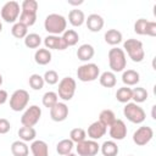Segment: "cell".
Instances as JSON below:
<instances>
[{"label": "cell", "mask_w": 156, "mask_h": 156, "mask_svg": "<svg viewBox=\"0 0 156 156\" xmlns=\"http://www.w3.org/2000/svg\"><path fill=\"white\" fill-rule=\"evenodd\" d=\"M154 136V130L151 127H147V126H143V127H139L134 134H133V141L134 144L139 145V146H144L146 145L147 143H150V140L152 139Z\"/></svg>", "instance_id": "cell-12"}, {"label": "cell", "mask_w": 156, "mask_h": 156, "mask_svg": "<svg viewBox=\"0 0 156 156\" xmlns=\"http://www.w3.org/2000/svg\"><path fill=\"white\" fill-rule=\"evenodd\" d=\"M11 129V124L6 118H0V134H6Z\"/></svg>", "instance_id": "cell-41"}, {"label": "cell", "mask_w": 156, "mask_h": 156, "mask_svg": "<svg viewBox=\"0 0 156 156\" xmlns=\"http://www.w3.org/2000/svg\"><path fill=\"white\" fill-rule=\"evenodd\" d=\"M2 30V24H1V22H0V32Z\"/></svg>", "instance_id": "cell-46"}, {"label": "cell", "mask_w": 156, "mask_h": 156, "mask_svg": "<svg viewBox=\"0 0 156 156\" xmlns=\"http://www.w3.org/2000/svg\"><path fill=\"white\" fill-rule=\"evenodd\" d=\"M66 156H77V155H76V154H72V152H71V154H68V155H66Z\"/></svg>", "instance_id": "cell-45"}, {"label": "cell", "mask_w": 156, "mask_h": 156, "mask_svg": "<svg viewBox=\"0 0 156 156\" xmlns=\"http://www.w3.org/2000/svg\"><path fill=\"white\" fill-rule=\"evenodd\" d=\"M72 150H73V141L71 139H62L56 145V151L61 156H66V155L71 154Z\"/></svg>", "instance_id": "cell-28"}, {"label": "cell", "mask_w": 156, "mask_h": 156, "mask_svg": "<svg viewBox=\"0 0 156 156\" xmlns=\"http://www.w3.org/2000/svg\"><path fill=\"white\" fill-rule=\"evenodd\" d=\"M40 117H41V108L37 105H32L22 115L21 123L22 126H26V127H33L39 122Z\"/></svg>", "instance_id": "cell-10"}, {"label": "cell", "mask_w": 156, "mask_h": 156, "mask_svg": "<svg viewBox=\"0 0 156 156\" xmlns=\"http://www.w3.org/2000/svg\"><path fill=\"white\" fill-rule=\"evenodd\" d=\"M43 78H44V82L48 83L49 85H54V84H56V83L58 82V74H57V72L54 71V69L46 71V72L44 73Z\"/></svg>", "instance_id": "cell-38"}, {"label": "cell", "mask_w": 156, "mask_h": 156, "mask_svg": "<svg viewBox=\"0 0 156 156\" xmlns=\"http://www.w3.org/2000/svg\"><path fill=\"white\" fill-rule=\"evenodd\" d=\"M41 44V38L37 33H29L24 38V45L29 49H37Z\"/></svg>", "instance_id": "cell-34"}, {"label": "cell", "mask_w": 156, "mask_h": 156, "mask_svg": "<svg viewBox=\"0 0 156 156\" xmlns=\"http://www.w3.org/2000/svg\"><path fill=\"white\" fill-rule=\"evenodd\" d=\"M11 152L13 156H28V145L22 140H16L11 144Z\"/></svg>", "instance_id": "cell-23"}, {"label": "cell", "mask_w": 156, "mask_h": 156, "mask_svg": "<svg viewBox=\"0 0 156 156\" xmlns=\"http://www.w3.org/2000/svg\"><path fill=\"white\" fill-rule=\"evenodd\" d=\"M94 54H95V50H94V48L90 44H83L77 50V57H78V60L84 61V62H88L89 60H91L93 56H94Z\"/></svg>", "instance_id": "cell-19"}, {"label": "cell", "mask_w": 156, "mask_h": 156, "mask_svg": "<svg viewBox=\"0 0 156 156\" xmlns=\"http://www.w3.org/2000/svg\"><path fill=\"white\" fill-rule=\"evenodd\" d=\"M50 117L54 122H62L68 117V106L65 102H57L50 108Z\"/></svg>", "instance_id": "cell-14"}, {"label": "cell", "mask_w": 156, "mask_h": 156, "mask_svg": "<svg viewBox=\"0 0 156 156\" xmlns=\"http://www.w3.org/2000/svg\"><path fill=\"white\" fill-rule=\"evenodd\" d=\"M100 150L104 156H117L118 154V146L113 140H106L100 146Z\"/></svg>", "instance_id": "cell-26"}, {"label": "cell", "mask_w": 156, "mask_h": 156, "mask_svg": "<svg viewBox=\"0 0 156 156\" xmlns=\"http://www.w3.org/2000/svg\"><path fill=\"white\" fill-rule=\"evenodd\" d=\"M76 88H77V84H76V80L72 78V77H65L60 80L58 83V88H57V95L65 100V101H69L74 93H76Z\"/></svg>", "instance_id": "cell-7"}, {"label": "cell", "mask_w": 156, "mask_h": 156, "mask_svg": "<svg viewBox=\"0 0 156 156\" xmlns=\"http://www.w3.org/2000/svg\"><path fill=\"white\" fill-rule=\"evenodd\" d=\"M129 156H133V155H129Z\"/></svg>", "instance_id": "cell-47"}, {"label": "cell", "mask_w": 156, "mask_h": 156, "mask_svg": "<svg viewBox=\"0 0 156 156\" xmlns=\"http://www.w3.org/2000/svg\"><path fill=\"white\" fill-rule=\"evenodd\" d=\"M69 5H80V4H83V0H79V1H72V0H68L67 1Z\"/></svg>", "instance_id": "cell-43"}, {"label": "cell", "mask_w": 156, "mask_h": 156, "mask_svg": "<svg viewBox=\"0 0 156 156\" xmlns=\"http://www.w3.org/2000/svg\"><path fill=\"white\" fill-rule=\"evenodd\" d=\"M123 115L129 122L135 124L143 123L146 118V113L143 110V107H140L135 102H127L126 106L123 107Z\"/></svg>", "instance_id": "cell-5"}, {"label": "cell", "mask_w": 156, "mask_h": 156, "mask_svg": "<svg viewBox=\"0 0 156 156\" xmlns=\"http://www.w3.org/2000/svg\"><path fill=\"white\" fill-rule=\"evenodd\" d=\"M146 24H147V20L145 18H139L135 23H134V32L139 35H145V29H146Z\"/></svg>", "instance_id": "cell-39"}, {"label": "cell", "mask_w": 156, "mask_h": 156, "mask_svg": "<svg viewBox=\"0 0 156 156\" xmlns=\"http://www.w3.org/2000/svg\"><path fill=\"white\" fill-rule=\"evenodd\" d=\"M116 99L122 102V104H127L132 100V89L128 87H122L119 89H117L116 91Z\"/></svg>", "instance_id": "cell-33"}, {"label": "cell", "mask_w": 156, "mask_h": 156, "mask_svg": "<svg viewBox=\"0 0 156 156\" xmlns=\"http://www.w3.org/2000/svg\"><path fill=\"white\" fill-rule=\"evenodd\" d=\"M145 35H150V37H155L156 35V22L147 21L146 29H145Z\"/></svg>", "instance_id": "cell-40"}, {"label": "cell", "mask_w": 156, "mask_h": 156, "mask_svg": "<svg viewBox=\"0 0 156 156\" xmlns=\"http://www.w3.org/2000/svg\"><path fill=\"white\" fill-rule=\"evenodd\" d=\"M115 119H116V116H115L113 111L112 110H108V108L102 110L100 112V115H99V122H101L106 128L110 127L115 122Z\"/></svg>", "instance_id": "cell-30"}, {"label": "cell", "mask_w": 156, "mask_h": 156, "mask_svg": "<svg viewBox=\"0 0 156 156\" xmlns=\"http://www.w3.org/2000/svg\"><path fill=\"white\" fill-rule=\"evenodd\" d=\"M41 101H43V105H44L45 107L51 108L54 105H56V104L58 102V95H57V93H55V91H46V93L43 95Z\"/></svg>", "instance_id": "cell-35"}, {"label": "cell", "mask_w": 156, "mask_h": 156, "mask_svg": "<svg viewBox=\"0 0 156 156\" xmlns=\"http://www.w3.org/2000/svg\"><path fill=\"white\" fill-rule=\"evenodd\" d=\"M105 41L110 45H118L122 41V33L117 29H107L105 35Z\"/></svg>", "instance_id": "cell-27"}, {"label": "cell", "mask_w": 156, "mask_h": 156, "mask_svg": "<svg viewBox=\"0 0 156 156\" xmlns=\"http://www.w3.org/2000/svg\"><path fill=\"white\" fill-rule=\"evenodd\" d=\"M67 21L62 15L50 13L44 21V28L50 35H60L66 30Z\"/></svg>", "instance_id": "cell-1"}, {"label": "cell", "mask_w": 156, "mask_h": 156, "mask_svg": "<svg viewBox=\"0 0 156 156\" xmlns=\"http://www.w3.org/2000/svg\"><path fill=\"white\" fill-rule=\"evenodd\" d=\"M123 49L127 51L129 58L133 62H141L145 57V51L143 48V43L138 39H127L123 43Z\"/></svg>", "instance_id": "cell-3"}, {"label": "cell", "mask_w": 156, "mask_h": 156, "mask_svg": "<svg viewBox=\"0 0 156 156\" xmlns=\"http://www.w3.org/2000/svg\"><path fill=\"white\" fill-rule=\"evenodd\" d=\"M11 33H12V35H13L15 38H17V39L26 38L27 34H28V27L24 26V24L21 23V22H16V23L12 26V28H11Z\"/></svg>", "instance_id": "cell-32"}, {"label": "cell", "mask_w": 156, "mask_h": 156, "mask_svg": "<svg viewBox=\"0 0 156 156\" xmlns=\"http://www.w3.org/2000/svg\"><path fill=\"white\" fill-rule=\"evenodd\" d=\"M110 136L113 140H123L127 136V126L122 119H115L110 126Z\"/></svg>", "instance_id": "cell-13"}, {"label": "cell", "mask_w": 156, "mask_h": 156, "mask_svg": "<svg viewBox=\"0 0 156 156\" xmlns=\"http://www.w3.org/2000/svg\"><path fill=\"white\" fill-rule=\"evenodd\" d=\"M99 82L105 88H113L117 83V79H116V76L113 72L106 71V72L101 73V76H99Z\"/></svg>", "instance_id": "cell-25"}, {"label": "cell", "mask_w": 156, "mask_h": 156, "mask_svg": "<svg viewBox=\"0 0 156 156\" xmlns=\"http://www.w3.org/2000/svg\"><path fill=\"white\" fill-rule=\"evenodd\" d=\"M106 129H107V128H106L101 122L95 121V122H93V123L88 127V136H89L91 140H99V139H101V138L105 135Z\"/></svg>", "instance_id": "cell-15"}, {"label": "cell", "mask_w": 156, "mask_h": 156, "mask_svg": "<svg viewBox=\"0 0 156 156\" xmlns=\"http://www.w3.org/2000/svg\"><path fill=\"white\" fill-rule=\"evenodd\" d=\"M147 96H149V94H147L146 89L143 87H136V88L132 89V100H134L135 104L144 102L147 99Z\"/></svg>", "instance_id": "cell-31"}, {"label": "cell", "mask_w": 156, "mask_h": 156, "mask_svg": "<svg viewBox=\"0 0 156 156\" xmlns=\"http://www.w3.org/2000/svg\"><path fill=\"white\" fill-rule=\"evenodd\" d=\"M44 45L46 49H54V50H65L67 49V45L65 44L63 39L60 35H48L44 39Z\"/></svg>", "instance_id": "cell-17"}, {"label": "cell", "mask_w": 156, "mask_h": 156, "mask_svg": "<svg viewBox=\"0 0 156 156\" xmlns=\"http://www.w3.org/2000/svg\"><path fill=\"white\" fill-rule=\"evenodd\" d=\"M68 22L73 26V27H80L84 22H85V15L82 10L74 9L71 10L68 13Z\"/></svg>", "instance_id": "cell-20"}, {"label": "cell", "mask_w": 156, "mask_h": 156, "mask_svg": "<svg viewBox=\"0 0 156 156\" xmlns=\"http://www.w3.org/2000/svg\"><path fill=\"white\" fill-rule=\"evenodd\" d=\"M139 80H140V76L134 69H127L122 73V82L123 84H126V87L135 85L139 83Z\"/></svg>", "instance_id": "cell-21"}, {"label": "cell", "mask_w": 156, "mask_h": 156, "mask_svg": "<svg viewBox=\"0 0 156 156\" xmlns=\"http://www.w3.org/2000/svg\"><path fill=\"white\" fill-rule=\"evenodd\" d=\"M20 4L17 1H7L1 7V18L7 23H13L20 16Z\"/></svg>", "instance_id": "cell-9"}, {"label": "cell", "mask_w": 156, "mask_h": 156, "mask_svg": "<svg viewBox=\"0 0 156 156\" xmlns=\"http://www.w3.org/2000/svg\"><path fill=\"white\" fill-rule=\"evenodd\" d=\"M30 151L33 156H49V146L44 140H33Z\"/></svg>", "instance_id": "cell-18"}, {"label": "cell", "mask_w": 156, "mask_h": 156, "mask_svg": "<svg viewBox=\"0 0 156 156\" xmlns=\"http://www.w3.org/2000/svg\"><path fill=\"white\" fill-rule=\"evenodd\" d=\"M78 156H95L100 151V145L95 140H83L76 146Z\"/></svg>", "instance_id": "cell-11"}, {"label": "cell", "mask_w": 156, "mask_h": 156, "mask_svg": "<svg viewBox=\"0 0 156 156\" xmlns=\"http://www.w3.org/2000/svg\"><path fill=\"white\" fill-rule=\"evenodd\" d=\"M85 138H87V133L83 128H73L69 132V139L76 144L85 140Z\"/></svg>", "instance_id": "cell-37"}, {"label": "cell", "mask_w": 156, "mask_h": 156, "mask_svg": "<svg viewBox=\"0 0 156 156\" xmlns=\"http://www.w3.org/2000/svg\"><path fill=\"white\" fill-rule=\"evenodd\" d=\"M61 38L63 39V41L67 45V48L76 45L78 43V40H79V35H78V33L74 29H66L62 33V37Z\"/></svg>", "instance_id": "cell-29"}, {"label": "cell", "mask_w": 156, "mask_h": 156, "mask_svg": "<svg viewBox=\"0 0 156 156\" xmlns=\"http://www.w3.org/2000/svg\"><path fill=\"white\" fill-rule=\"evenodd\" d=\"M28 83H29V87H30L33 90H40V89H43V87H44V84H45L44 78H43L40 74H37V73H34V74H32V76L29 77Z\"/></svg>", "instance_id": "cell-36"}, {"label": "cell", "mask_w": 156, "mask_h": 156, "mask_svg": "<svg viewBox=\"0 0 156 156\" xmlns=\"http://www.w3.org/2000/svg\"><path fill=\"white\" fill-rule=\"evenodd\" d=\"M100 76V68L96 63H84L78 67L77 77L80 82H93Z\"/></svg>", "instance_id": "cell-6"}, {"label": "cell", "mask_w": 156, "mask_h": 156, "mask_svg": "<svg viewBox=\"0 0 156 156\" xmlns=\"http://www.w3.org/2000/svg\"><path fill=\"white\" fill-rule=\"evenodd\" d=\"M51 56L52 55H51L50 50H48V49H38L35 51V54H34V61L40 66H45V65L50 63Z\"/></svg>", "instance_id": "cell-22"}, {"label": "cell", "mask_w": 156, "mask_h": 156, "mask_svg": "<svg viewBox=\"0 0 156 156\" xmlns=\"http://www.w3.org/2000/svg\"><path fill=\"white\" fill-rule=\"evenodd\" d=\"M1 84H2V76L0 74V87H1Z\"/></svg>", "instance_id": "cell-44"}, {"label": "cell", "mask_w": 156, "mask_h": 156, "mask_svg": "<svg viewBox=\"0 0 156 156\" xmlns=\"http://www.w3.org/2000/svg\"><path fill=\"white\" fill-rule=\"evenodd\" d=\"M37 10H38V1L35 0H24L21 5V13L20 21L27 27H30L37 21Z\"/></svg>", "instance_id": "cell-2"}, {"label": "cell", "mask_w": 156, "mask_h": 156, "mask_svg": "<svg viewBox=\"0 0 156 156\" xmlns=\"http://www.w3.org/2000/svg\"><path fill=\"white\" fill-rule=\"evenodd\" d=\"M85 23H87V27L90 32L93 33H96V32H100L104 27V18L98 15V13H91L88 16V18L85 20Z\"/></svg>", "instance_id": "cell-16"}, {"label": "cell", "mask_w": 156, "mask_h": 156, "mask_svg": "<svg viewBox=\"0 0 156 156\" xmlns=\"http://www.w3.org/2000/svg\"><path fill=\"white\" fill-rule=\"evenodd\" d=\"M7 98H9V95H7V91H6V90H2V89H0V105L5 104V102L7 101Z\"/></svg>", "instance_id": "cell-42"}, {"label": "cell", "mask_w": 156, "mask_h": 156, "mask_svg": "<svg viewBox=\"0 0 156 156\" xmlns=\"http://www.w3.org/2000/svg\"><path fill=\"white\" fill-rule=\"evenodd\" d=\"M28 101H29L28 91L24 89H17L12 93V95L10 98V108L12 111L20 112L27 107Z\"/></svg>", "instance_id": "cell-8"}, {"label": "cell", "mask_w": 156, "mask_h": 156, "mask_svg": "<svg viewBox=\"0 0 156 156\" xmlns=\"http://www.w3.org/2000/svg\"><path fill=\"white\" fill-rule=\"evenodd\" d=\"M18 136H20V140L27 143V141H33L37 136V132L33 127H26V126H22L20 129H18Z\"/></svg>", "instance_id": "cell-24"}, {"label": "cell", "mask_w": 156, "mask_h": 156, "mask_svg": "<svg viewBox=\"0 0 156 156\" xmlns=\"http://www.w3.org/2000/svg\"><path fill=\"white\" fill-rule=\"evenodd\" d=\"M108 65L112 72H122L127 66V58L123 49L112 48L108 51Z\"/></svg>", "instance_id": "cell-4"}]
</instances>
